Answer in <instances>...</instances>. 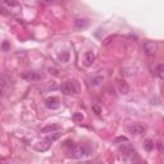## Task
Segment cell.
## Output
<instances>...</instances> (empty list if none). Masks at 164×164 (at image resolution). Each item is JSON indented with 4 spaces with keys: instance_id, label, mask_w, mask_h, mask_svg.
<instances>
[{
    "instance_id": "20",
    "label": "cell",
    "mask_w": 164,
    "mask_h": 164,
    "mask_svg": "<svg viewBox=\"0 0 164 164\" xmlns=\"http://www.w3.org/2000/svg\"><path fill=\"white\" fill-rule=\"evenodd\" d=\"M94 110H95L97 114H99V113H100V108H99V107H94Z\"/></svg>"
},
{
    "instance_id": "9",
    "label": "cell",
    "mask_w": 164,
    "mask_h": 164,
    "mask_svg": "<svg viewBox=\"0 0 164 164\" xmlns=\"http://www.w3.org/2000/svg\"><path fill=\"white\" fill-rule=\"evenodd\" d=\"M117 87H118V91L121 92V94H123V95L128 94V91H130V87H128V85H127V82L122 81V80L117 81Z\"/></svg>"
},
{
    "instance_id": "22",
    "label": "cell",
    "mask_w": 164,
    "mask_h": 164,
    "mask_svg": "<svg viewBox=\"0 0 164 164\" xmlns=\"http://www.w3.org/2000/svg\"><path fill=\"white\" fill-rule=\"evenodd\" d=\"M81 164H89V163H81Z\"/></svg>"
},
{
    "instance_id": "4",
    "label": "cell",
    "mask_w": 164,
    "mask_h": 164,
    "mask_svg": "<svg viewBox=\"0 0 164 164\" xmlns=\"http://www.w3.org/2000/svg\"><path fill=\"white\" fill-rule=\"evenodd\" d=\"M128 131L132 135H141L145 132V126H143L141 123H135L133 126H130Z\"/></svg>"
},
{
    "instance_id": "12",
    "label": "cell",
    "mask_w": 164,
    "mask_h": 164,
    "mask_svg": "<svg viewBox=\"0 0 164 164\" xmlns=\"http://www.w3.org/2000/svg\"><path fill=\"white\" fill-rule=\"evenodd\" d=\"M61 136H62V133L59 132V131H57V132H53V133H50V135H49L45 140L48 141V143H50V144H51V143H54V141H57L59 137H61Z\"/></svg>"
},
{
    "instance_id": "1",
    "label": "cell",
    "mask_w": 164,
    "mask_h": 164,
    "mask_svg": "<svg viewBox=\"0 0 164 164\" xmlns=\"http://www.w3.org/2000/svg\"><path fill=\"white\" fill-rule=\"evenodd\" d=\"M91 149L86 146H82V145H72L68 150V155L71 158H74V159H80L82 156H87V155H91Z\"/></svg>"
},
{
    "instance_id": "14",
    "label": "cell",
    "mask_w": 164,
    "mask_h": 164,
    "mask_svg": "<svg viewBox=\"0 0 164 164\" xmlns=\"http://www.w3.org/2000/svg\"><path fill=\"white\" fill-rule=\"evenodd\" d=\"M114 143H116V144H119V143H128V139L126 137V136H119V137H117L116 140H114Z\"/></svg>"
},
{
    "instance_id": "6",
    "label": "cell",
    "mask_w": 164,
    "mask_h": 164,
    "mask_svg": "<svg viewBox=\"0 0 164 164\" xmlns=\"http://www.w3.org/2000/svg\"><path fill=\"white\" fill-rule=\"evenodd\" d=\"M94 62H95V54H94V51H91V50L86 51L84 54V64L87 65V67H90V65L94 63Z\"/></svg>"
},
{
    "instance_id": "17",
    "label": "cell",
    "mask_w": 164,
    "mask_h": 164,
    "mask_svg": "<svg viewBox=\"0 0 164 164\" xmlns=\"http://www.w3.org/2000/svg\"><path fill=\"white\" fill-rule=\"evenodd\" d=\"M74 119H76V121H82V116H81V114H78V113H76L74 114Z\"/></svg>"
},
{
    "instance_id": "7",
    "label": "cell",
    "mask_w": 164,
    "mask_h": 164,
    "mask_svg": "<svg viewBox=\"0 0 164 164\" xmlns=\"http://www.w3.org/2000/svg\"><path fill=\"white\" fill-rule=\"evenodd\" d=\"M89 25H90V22L86 18H77L74 21V27L77 30H85V28L89 27Z\"/></svg>"
},
{
    "instance_id": "13",
    "label": "cell",
    "mask_w": 164,
    "mask_h": 164,
    "mask_svg": "<svg viewBox=\"0 0 164 164\" xmlns=\"http://www.w3.org/2000/svg\"><path fill=\"white\" fill-rule=\"evenodd\" d=\"M59 61L65 63V62H68L69 61V53L68 51H62L61 54H59Z\"/></svg>"
},
{
    "instance_id": "2",
    "label": "cell",
    "mask_w": 164,
    "mask_h": 164,
    "mask_svg": "<svg viewBox=\"0 0 164 164\" xmlns=\"http://www.w3.org/2000/svg\"><path fill=\"white\" fill-rule=\"evenodd\" d=\"M22 78L28 82H36V81L42 80V74L36 72V71H30V72H25L22 74Z\"/></svg>"
},
{
    "instance_id": "15",
    "label": "cell",
    "mask_w": 164,
    "mask_h": 164,
    "mask_svg": "<svg viewBox=\"0 0 164 164\" xmlns=\"http://www.w3.org/2000/svg\"><path fill=\"white\" fill-rule=\"evenodd\" d=\"M163 67H164L163 64H159V65L156 67V73H158V76H159L160 78H163V77H164V76H163Z\"/></svg>"
},
{
    "instance_id": "11",
    "label": "cell",
    "mask_w": 164,
    "mask_h": 164,
    "mask_svg": "<svg viewBox=\"0 0 164 164\" xmlns=\"http://www.w3.org/2000/svg\"><path fill=\"white\" fill-rule=\"evenodd\" d=\"M101 82H103V77H101V76H94V77L90 78L89 84H90L91 87H96V86H99Z\"/></svg>"
},
{
    "instance_id": "16",
    "label": "cell",
    "mask_w": 164,
    "mask_h": 164,
    "mask_svg": "<svg viewBox=\"0 0 164 164\" xmlns=\"http://www.w3.org/2000/svg\"><path fill=\"white\" fill-rule=\"evenodd\" d=\"M145 147H146V150L150 151L153 147H154V144H153V141H151V140H147L146 143H145Z\"/></svg>"
},
{
    "instance_id": "5",
    "label": "cell",
    "mask_w": 164,
    "mask_h": 164,
    "mask_svg": "<svg viewBox=\"0 0 164 164\" xmlns=\"http://www.w3.org/2000/svg\"><path fill=\"white\" fill-rule=\"evenodd\" d=\"M45 105L49 109H58L59 108V99L55 96H50L45 100Z\"/></svg>"
},
{
    "instance_id": "18",
    "label": "cell",
    "mask_w": 164,
    "mask_h": 164,
    "mask_svg": "<svg viewBox=\"0 0 164 164\" xmlns=\"http://www.w3.org/2000/svg\"><path fill=\"white\" fill-rule=\"evenodd\" d=\"M4 4L10 5V7H15V5H17V3H15V2H4Z\"/></svg>"
},
{
    "instance_id": "3",
    "label": "cell",
    "mask_w": 164,
    "mask_h": 164,
    "mask_svg": "<svg viewBox=\"0 0 164 164\" xmlns=\"http://www.w3.org/2000/svg\"><path fill=\"white\" fill-rule=\"evenodd\" d=\"M61 90L64 95H72V94H76V91H77V89H76V86L72 81L63 82L61 86Z\"/></svg>"
},
{
    "instance_id": "19",
    "label": "cell",
    "mask_w": 164,
    "mask_h": 164,
    "mask_svg": "<svg viewBox=\"0 0 164 164\" xmlns=\"http://www.w3.org/2000/svg\"><path fill=\"white\" fill-rule=\"evenodd\" d=\"M0 164H8V160L7 159H3V158H0Z\"/></svg>"
},
{
    "instance_id": "10",
    "label": "cell",
    "mask_w": 164,
    "mask_h": 164,
    "mask_svg": "<svg viewBox=\"0 0 164 164\" xmlns=\"http://www.w3.org/2000/svg\"><path fill=\"white\" fill-rule=\"evenodd\" d=\"M59 130H61V126L59 124H49L41 130V132L42 133H53L54 131H59Z\"/></svg>"
},
{
    "instance_id": "21",
    "label": "cell",
    "mask_w": 164,
    "mask_h": 164,
    "mask_svg": "<svg viewBox=\"0 0 164 164\" xmlns=\"http://www.w3.org/2000/svg\"><path fill=\"white\" fill-rule=\"evenodd\" d=\"M0 96H2V90H0Z\"/></svg>"
},
{
    "instance_id": "8",
    "label": "cell",
    "mask_w": 164,
    "mask_h": 164,
    "mask_svg": "<svg viewBox=\"0 0 164 164\" xmlns=\"http://www.w3.org/2000/svg\"><path fill=\"white\" fill-rule=\"evenodd\" d=\"M144 48H145V51L147 55H154L156 53V44L154 41H147L144 45Z\"/></svg>"
}]
</instances>
